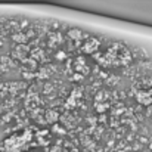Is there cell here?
Masks as SVG:
<instances>
[{"label": "cell", "instance_id": "1", "mask_svg": "<svg viewBox=\"0 0 152 152\" xmlns=\"http://www.w3.org/2000/svg\"><path fill=\"white\" fill-rule=\"evenodd\" d=\"M137 101L143 105H152V89L148 92H140L137 93Z\"/></svg>", "mask_w": 152, "mask_h": 152}]
</instances>
